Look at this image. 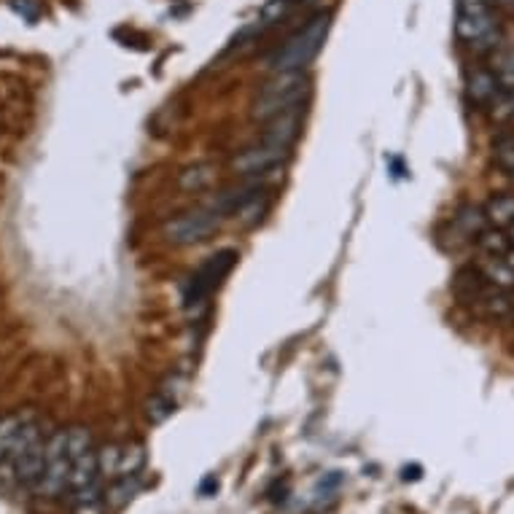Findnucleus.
Returning a JSON list of instances; mask_svg holds the SVG:
<instances>
[{
    "label": "nucleus",
    "mask_w": 514,
    "mask_h": 514,
    "mask_svg": "<svg viewBox=\"0 0 514 514\" xmlns=\"http://www.w3.org/2000/svg\"><path fill=\"white\" fill-rule=\"evenodd\" d=\"M329 27H332V14L329 11H321V14L310 16L307 25L299 27L286 44L270 57L272 73H281V70H304L313 59L318 57V52L324 49Z\"/></svg>",
    "instance_id": "f257e3e1"
},
{
    "label": "nucleus",
    "mask_w": 514,
    "mask_h": 514,
    "mask_svg": "<svg viewBox=\"0 0 514 514\" xmlns=\"http://www.w3.org/2000/svg\"><path fill=\"white\" fill-rule=\"evenodd\" d=\"M307 95H310V78L304 70L272 73V78L262 87V92L253 103V118L267 121L288 108H296L307 100Z\"/></svg>",
    "instance_id": "f03ea898"
},
{
    "label": "nucleus",
    "mask_w": 514,
    "mask_h": 514,
    "mask_svg": "<svg viewBox=\"0 0 514 514\" xmlns=\"http://www.w3.org/2000/svg\"><path fill=\"white\" fill-rule=\"evenodd\" d=\"M44 463H46V442H44L38 426H36L33 420H27V423L22 426V431H19V437H16V442H14V447H11V453H8V460H5L0 468L8 466L11 474H14V479H16L19 485L33 488V485L38 482L41 471H44Z\"/></svg>",
    "instance_id": "7ed1b4c3"
},
{
    "label": "nucleus",
    "mask_w": 514,
    "mask_h": 514,
    "mask_svg": "<svg viewBox=\"0 0 514 514\" xmlns=\"http://www.w3.org/2000/svg\"><path fill=\"white\" fill-rule=\"evenodd\" d=\"M70 466H73V460L67 453V431H55L46 439V463H44L38 482L33 485V490L38 496H49V499L59 496L62 490H67Z\"/></svg>",
    "instance_id": "20e7f679"
},
{
    "label": "nucleus",
    "mask_w": 514,
    "mask_h": 514,
    "mask_svg": "<svg viewBox=\"0 0 514 514\" xmlns=\"http://www.w3.org/2000/svg\"><path fill=\"white\" fill-rule=\"evenodd\" d=\"M221 224V216H216L208 208H197L189 213H180L170 221H165L162 227V237L172 242V245H197L205 242Z\"/></svg>",
    "instance_id": "39448f33"
},
{
    "label": "nucleus",
    "mask_w": 514,
    "mask_h": 514,
    "mask_svg": "<svg viewBox=\"0 0 514 514\" xmlns=\"http://www.w3.org/2000/svg\"><path fill=\"white\" fill-rule=\"evenodd\" d=\"M288 151L291 149H281V146H272V143H259V146H251L245 151H240L234 159H231V170L237 175H262V172L278 168L281 162L288 159Z\"/></svg>",
    "instance_id": "423d86ee"
},
{
    "label": "nucleus",
    "mask_w": 514,
    "mask_h": 514,
    "mask_svg": "<svg viewBox=\"0 0 514 514\" xmlns=\"http://www.w3.org/2000/svg\"><path fill=\"white\" fill-rule=\"evenodd\" d=\"M302 129V106L288 108L283 114L267 118V129H264V143L281 146V149H291L293 140L299 138Z\"/></svg>",
    "instance_id": "0eeeda50"
},
{
    "label": "nucleus",
    "mask_w": 514,
    "mask_h": 514,
    "mask_svg": "<svg viewBox=\"0 0 514 514\" xmlns=\"http://www.w3.org/2000/svg\"><path fill=\"white\" fill-rule=\"evenodd\" d=\"M100 479V468H98V450H87L78 457H73V466H70V477H67V490L78 493V490H87V488H95Z\"/></svg>",
    "instance_id": "6e6552de"
},
{
    "label": "nucleus",
    "mask_w": 514,
    "mask_h": 514,
    "mask_svg": "<svg viewBox=\"0 0 514 514\" xmlns=\"http://www.w3.org/2000/svg\"><path fill=\"white\" fill-rule=\"evenodd\" d=\"M140 474L138 477H116L111 479V485H108V490H106V507L108 509H124L138 493H140Z\"/></svg>",
    "instance_id": "1a4fd4ad"
},
{
    "label": "nucleus",
    "mask_w": 514,
    "mask_h": 514,
    "mask_svg": "<svg viewBox=\"0 0 514 514\" xmlns=\"http://www.w3.org/2000/svg\"><path fill=\"white\" fill-rule=\"evenodd\" d=\"M267 211H270V194L267 191H253L237 211H234V221L240 224V227H256L264 216H267Z\"/></svg>",
    "instance_id": "9d476101"
},
{
    "label": "nucleus",
    "mask_w": 514,
    "mask_h": 514,
    "mask_svg": "<svg viewBox=\"0 0 514 514\" xmlns=\"http://www.w3.org/2000/svg\"><path fill=\"white\" fill-rule=\"evenodd\" d=\"M499 92H501V87H499V78L493 70H477L468 78V95L479 106H490L499 98Z\"/></svg>",
    "instance_id": "9b49d317"
},
{
    "label": "nucleus",
    "mask_w": 514,
    "mask_h": 514,
    "mask_svg": "<svg viewBox=\"0 0 514 514\" xmlns=\"http://www.w3.org/2000/svg\"><path fill=\"white\" fill-rule=\"evenodd\" d=\"M490 318H507L514 313V302L509 299V291H501V288H482L474 299Z\"/></svg>",
    "instance_id": "f8f14e48"
},
{
    "label": "nucleus",
    "mask_w": 514,
    "mask_h": 514,
    "mask_svg": "<svg viewBox=\"0 0 514 514\" xmlns=\"http://www.w3.org/2000/svg\"><path fill=\"white\" fill-rule=\"evenodd\" d=\"M479 275H482V281H488L490 286L501 288V291L514 288V270L501 256H488L479 267Z\"/></svg>",
    "instance_id": "ddd939ff"
},
{
    "label": "nucleus",
    "mask_w": 514,
    "mask_h": 514,
    "mask_svg": "<svg viewBox=\"0 0 514 514\" xmlns=\"http://www.w3.org/2000/svg\"><path fill=\"white\" fill-rule=\"evenodd\" d=\"M146 447L140 442H129V445H121V453H118V468H116V477H138L143 468H146Z\"/></svg>",
    "instance_id": "4468645a"
},
{
    "label": "nucleus",
    "mask_w": 514,
    "mask_h": 514,
    "mask_svg": "<svg viewBox=\"0 0 514 514\" xmlns=\"http://www.w3.org/2000/svg\"><path fill=\"white\" fill-rule=\"evenodd\" d=\"M485 219L493 227H512L514 224V194H499L485 205Z\"/></svg>",
    "instance_id": "2eb2a0df"
},
{
    "label": "nucleus",
    "mask_w": 514,
    "mask_h": 514,
    "mask_svg": "<svg viewBox=\"0 0 514 514\" xmlns=\"http://www.w3.org/2000/svg\"><path fill=\"white\" fill-rule=\"evenodd\" d=\"M213 178H216V168L213 165H194V168L180 172L178 186L183 191H205L213 183Z\"/></svg>",
    "instance_id": "dca6fc26"
},
{
    "label": "nucleus",
    "mask_w": 514,
    "mask_h": 514,
    "mask_svg": "<svg viewBox=\"0 0 514 514\" xmlns=\"http://www.w3.org/2000/svg\"><path fill=\"white\" fill-rule=\"evenodd\" d=\"M25 423H27V417H22V415L0 417V466L8 460V453H11V447H14V442H16V437H19Z\"/></svg>",
    "instance_id": "f3484780"
},
{
    "label": "nucleus",
    "mask_w": 514,
    "mask_h": 514,
    "mask_svg": "<svg viewBox=\"0 0 514 514\" xmlns=\"http://www.w3.org/2000/svg\"><path fill=\"white\" fill-rule=\"evenodd\" d=\"M175 406H178L175 396H170L168 391H157V394L149 399V404H146V417L159 426V423H165L172 412H175Z\"/></svg>",
    "instance_id": "a211bd4d"
},
{
    "label": "nucleus",
    "mask_w": 514,
    "mask_h": 514,
    "mask_svg": "<svg viewBox=\"0 0 514 514\" xmlns=\"http://www.w3.org/2000/svg\"><path fill=\"white\" fill-rule=\"evenodd\" d=\"M456 224L460 227V231L466 237H479L485 229H488V219H485V211L482 208H463L456 216Z\"/></svg>",
    "instance_id": "6ab92c4d"
},
{
    "label": "nucleus",
    "mask_w": 514,
    "mask_h": 514,
    "mask_svg": "<svg viewBox=\"0 0 514 514\" xmlns=\"http://www.w3.org/2000/svg\"><path fill=\"white\" fill-rule=\"evenodd\" d=\"M479 248L488 253V256H504L509 248H512V237L504 234V231H482L479 234Z\"/></svg>",
    "instance_id": "aec40b11"
},
{
    "label": "nucleus",
    "mask_w": 514,
    "mask_h": 514,
    "mask_svg": "<svg viewBox=\"0 0 514 514\" xmlns=\"http://www.w3.org/2000/svg\"><path fill=\"white\" fill-rule=\"evenodd\" d=\"M118 453H121V445H106V447H100V450H98V468H100V477H106V479H116Z\"/></svg>",
    "instance_id": "412c9836"
},
{
    "label": "nucleus",
    "mask_w": 514,
    "mask_h": 514,
    "mask_svg": "<svg viewBox=\"0 0 514 514\" xmlns=\"http://www.w3.org/2000/svg\"><path fill=\"white\" fill-rule=\"evenodd\" d=\"M296 0H267L262 8V25H275L293 11Z\"/></svg>",
    "instance_id": "4be33fe9"
},
{
    "label": "nucleus",
    "mask_w": 514,
    "mask_h": 514,
    "mask_svg": "<svg viewBox=\"0 0 514 514\" xmlns=\"http://www.w3.org/2000/svg\"><path fill=\"white\" fill-rule=\"evenodd\" d=\"M488 108L496 121H514V92H499V98Z\"/></svg>",
    "instance_id": "5701e85b"
},
{
    "label": "nucleus",
    "mask_w": 514,
    "mask_h": 514,
    "mask_svg": "<svg viewBox=\"0 0 514 514\" xmlns=\"http://www.w3.org/2000/svg\"><path fill=\"white\" fill-rule=\"evenodd\" d=\"M490 70H493L496 76L514 70V46H499V49H493V55H490Z\"/></svg>",
    "instance_id": "b1692460"
},
{
    "label": "nucleus",
    "mask_w": 514,
    "mask_h": 514,
    "mask_svg": "<svg viewBox=\"0 0 514 514\" xmlns=\"http://www.w3.org/2000/svg\"><path fill=\"white\" fill-rule=\"evenodd\" d=\"M11 8H14L22 19H27V22H36L38 14H41L38 0H11Z\"/></svg>",
    "instance_id": "393cba45"
},
{
    "label": "nucleus",
    "mask_w": 514,
    "mask_h": 514,
    "mask_svg": "<svg viewBox=\"0 0 514 514\" xmlns=\"http://www.w3.org/2000/svg\"><path fill=\"white\" fill-rule=\"evenodd\" d=\"M493 11L490 0H457V14H488Z\"/></svg>",
    "instance_id": "a878e982"
},
{
    "label": "nucleus",
    "mask_w": 514,
    "mask_h": 514,
    "mask_svg": "<svg viewBox=\"0 0 514 514\" xmlns=\"http://www.w3.org/2000/svg\"><path fill=\"white\" fill-rule=\"evenodd\" d=\"M76 504V514H106V501L98 496V499H81V501H73Z\"/></svg>",
    "instance_id": "bb28decb"
},
{
    "label": "nucleus",
    "mask_w": 514,
    "mask_h": 514,
    "mask_svg": "<svg viewBox=\"0 0 514 514\" xmlns=\"http://www.w3.org/2000/svg\"><path fill=\"white\" fill-rule=\"evenodd\" d=\"M496 159H499V165H501L504 170L512 172V175H514V143H512V146H499V151H496Z\"/></svg>",
    "instance_id": "cd10ccee"
},
{
    "label": "nucleus",
    "mask_w": 514,
    "mask_h": 514,
    "mask_svg": "<svg viewBox=\"0 0 514 514\" xmlns=\"http://www.w3.org/2000/svg\"><path fill=\"white\" fill-rule=\"evenodd\" d=\"M496 78H499L501 92H514V70H509V73H499Z\"/></svg>",
    "instance_id": "c85d7f7f"
},
{
    "label": "nucleus",
    "mask_w": 514,
    "mask_h": 514,
    "mask_svg": "<svg viewBox=\"0 0 514 514\" xmlns=\"http://www.w3.org/2000/svg\"><path fill=\"white\" fill-rule=\"evenodd\" d=\"M216 490H219V479H216V477H208V479H205V482L200 485V493H202V496H208V493H216Z\"/></svg>",
    "instance_id": "c756f323"
},
{
    "label": "nucleus",
    "mask_w": 514,
    "mask_h": 514,
    "mask_svg": "<svg viewBox=\"0 0 514 514\" xmlns=\"http://www.w3.org/2000/svg\"><path fill=\"white\" fill-rule=\"evenodd\" d=\"M501 259H504V262H507V264H509V267L514 270V242H512V248H509V251H507V253H504Z\"/></svg>",
    "instance_id": "7c9ffc66"
},
{
    "label": "nucleus",
    "mask_w": 514,
    "mask_h": 514,
    "mask_svg": "<svg viewBox=\"0 0 514 514\" xmlns=\"http://www.w3.org/2000/svg\"><path fill=\"white\" fill-rule=\"evenodd\" d=\"M509 237H512V242H514V224H512V231H509Z\"/></svg>",
    "instance_id": "2f4dec72"
},
{
    "label": "nucleus",
    "mask_w": 514,
    "mask_h": 514,
    "mask_svg": "<svg viewBox=\"0 0 514 514\" xmlns=\"http://www.w3.org/2000/svg\"><path fill=\"white\" fill-rule=\"evenodd\" d=\"M512 14H514V8H512Z\"/></svg>",
    "instance_id": "473e14b6"
}]
</instances>
